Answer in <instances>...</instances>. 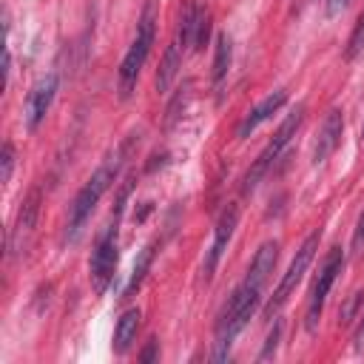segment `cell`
<instances>
[{"mask_svg": "<svg viewBox=\"0 0 364 364\" xmlns=\"http://www.w3.org/2000/svg\"><path fill=\"white\" fill-rule=\"evenodd\" d=\"M11 171H14V145L3 142V148H0V182L3 185L11 179Z\"/></svg>", "mask_w": 364, "mask_h": 364, "instance_id": "ffe728a7", "label": "cell"}, {"mask_svg": "<svg viewBox=\"0 0 364 364\" xmlns=\"http://www.w3.org/2000/svg\"><path fill=\"white\" fill-rule=\"evenodd\" d=\"M361 51H364V11L358 14V20H355V28L350 31V40H347L344 57H347V60H355Z\"/></svg>", "mask_w": 364, "mask_h": 364, "instance_id": "ac0fdd59", "label": "cell"}, {"mask_svg": "<svg viewBox=\"0 0 364 364\" xmlns=\"http://www.w3.org/2000/svg\"><path fill=\"white\" fill-rule=\"evenodd\" d=\"M279 338H282V321L276 318V321H273V330H270L267 338H264V347H262V353H259V361L273 358V353H276V347H279Z\"/></svg>", "mask_w": 364, "mask_h": 364, "instance_id": "44dd1931", "label": "cell"}, {"mask_svg": "<svg viewBox=\"0 0 364 364\" xmlns=\"http://www.w3.org/2000/svg\"><path fill=\"white\" fill-rule=\"evenodd\" d=\"M358 299H361V293H353V296H350V301H347V307L341 310V324H347V321L353 318V310H355V304H358Z\"/></svg>", "mask_w": 364, "mask_h": 364, "instance_id": "cb8c5ba5", "label": "cell"}, {"mask_svg": "<svg viewBox=\"0 0 364 364\" xmlns=\"http://www.w3.org/2000/svg\"><path fill=\"white\" fill-rule=\"evenodd\" d=\"M210 37V11L202 0H185L179 26H176V40L182 43L185 51H202Z\"/></svg>", "mask_w": 364, "mask_h": 364, "instance_id": "9c48e42d", "label": "cell"}, {"mask_svg": "<svg viewBox=\"0 0 364 364\" xmlns=\"http://www.w3.org/2000/svg\"><path fill=\"white\" fill-rule=\"evenodd\" d=\"M318 242H321V230H313V233L299 245L296 256L290 259L287 270L282 273V279H279V284H276V290H273V299L264 304V318H276L279 310L287 304V299L293 296L296 284L304 279V273H307V267H310V262H313V256H316V250H318Z\"/></svg>", "mask_w": 364, "mask_h": 364, "instance_id": "8992f818", "label": "cell"}, {"mask_svg": "<svg viewBox=\"0 0 364 364\" xmlns=\"http://www.w3.org/2000/svg\"><path fill=\"white\" fill-rule=\"evenodd\" d=\"M347 3H350V0H327L324 14H327V17H336V14H341V11L347 9Z\"/></svg>", "mask_w": 364, "mask_h": 364, "instance_id": "603a6c76", "label": "cell"}, {"mask_svg": "<svg viewBox=\"0 0 364 364\" xmlns=\"http://www.w3.org/2000/svg\"><path fill=\"white\" fill-rule=\"evenodd\" d=\"M341 267H344V253L336 245V247L327 250V256H324V262L318 267V276L313 279L310 296H307V310H304V330L307 333H316L318 330V321H321V313H324V301H327V296H330V290H333Z\"/></svg>", "mask_w": 364, "mask_h": 364, "instance_id": "52a82bcc", "label": "cell"}, {"mask_svg": "<svg viewBox=\"0 0 364 364\" xmlns=\"http://www.w3.org/2000/svg\"><path fill=\"white\" fill-rule=\"evenodd\" d=\"M57 88H60V74L57 71H48L43 74L26 94V105H23V119H26V128L28 131H37V125L46 119L54 97H57Z\"/></svg>", "mask_w": 364, "mask_h": 364, "instance_id": "30bf717a", "label": "cell"}, {"mask_svg": "<svg viewBox=\"0 0 364 364\" xmlns=\"http://www.w3.org/2000/svg\"><path fill=\"white\" fill-rule=\"evenodd\" d=\"M301 122H304V105H296V108L282 119V125L276 128V134L270 136V142L259 151V156L253 159V165L245 171V176H242V193H253V191H256V185L267 176V171L276 165V159H279V156L284 154V148L293 142V136L299 134Z\"/></svg>", "mask_w": 364, "mask_h": 364, "instance_id": "5b68a950", "label": "cell"}, {"mask_svg": "<svg viewBox=\"0 0 364 364\" xmlns=\"http://www.w3.org/2000/svg\"><path fill=\"white\" fill-rule=\"evenodd\" d=\"M40 202H43L40 188H31L28 196L23 199L20 210H17V219H14L11 230H9V253H11V256H20V253L26 250L28 236H31V230H34V225H37V216H40Z\"/></svg>", "mask_w": 364, "mask_h": 364, "instance_id": "8fae6325", "label": "cell"}, {"mask_svg": "<svg viewBox=\"0 0 364 364\" xmlns=\"http://www.w3.org/2000/svg\"><path fill=\"white\" fill-rule=\"evenodd\" d=\"M353 341H355V350H364V316H361V321H358V327H355Z\"/></svg>", "mask_w": 364, "mask_h": 364, "instance_id": "d4e9b609", "label": "cell"}, {"mask_svg": "<svg viewBox=\"0 0 364 364\" xmlns=\"http://www.w3.org/2000/svg\"><path fill=\"white\" fill-rule=\"evenodd\" d=\"M134 142H136L134 134H131L128 139H122V142H119V145L100 162V168L85 179V185L74 193L71 208H68V225H65V239H68V242L77 239V233L85 228V222L91 219L94 208H97L100 199L105 196V191L117 182V176H119V171H122V165H125V159H128Z\"/></svg>", "mask_w": 364, "mask_h": 364, "instance_id": "6da1fadb", "label": "cell"}, {"mask_svg": "<svg viewBox=\"0 0 364 364\" xmlns=\"http://www.w3.org/2000/svg\"><path fill=\"white\" fill-rule=\"evenodd\" d=\"M361 142H364V125H361Z\"/></svg>", "mask_w": 364, "mask_h": 364, "instance_id": "484cf974", "label": "cell"}, {"mask_svg": "<svg viewBox=\"0 0 364 364\" xmlns=\"http://www.w3.org/2000/svg\"><path fill=\"white\" fill-rule=\"evenodd\" d=\"M341 136H344V114H341V108H330V111L324 114L321 125H318L310 162H313L316 168L324 165V162L336 154V148L341 145Z\"/></svg>", "mask_w": 364, "mask_h": 364, "instance_id": "7c38bea8", "label": "cell"}, {"mask_svg": "<svg viewBox=\"0 0 364 364\" xmlns=\"http://www.w3.org/2000/svg\"><path fill=\"white\" fill-rule=\"evenodd\" d=\"M262 293H264V282H256L250 276H245L233 293L228 296V301L222 304L219 316H216V324H213V333H216V341H213V361H225L236 336L247 327V321L253 318V313L259 310V301H262Z\"/></svg>", "mask_w": 364, "mask_h": 364, "instance_id": "7a4b0ae2", "label": "cell"}, {"mask_svg": "<svg viewBox=\"0 0 364 364\" xmlns=\"http://www.w3.org/2000/svg\"><path fill=\"white\" fill-rule=\"evenodd\" d=\"M236 225H239V205L228 202L222 208L219 219H216L213 239H210V245L205 250V259H202V267H199V279L205 284L213 279V273H216V267H219V262H222V256H225V250H228V245H230V239L236 233Z\"/></svg>", "mask_w": 364, "mask_h": 364, "instance_id": "ba28073f", "label": "cell"}, {"mask_svg": "<svg viewBox=\"0 0 364 364\" xmlns=\"http://www.w3.org/2000/svg\"><path fill=\"white\" fill-rule=\"evenodd\" d=\"M230 63H233V40H230L228 31H219V34H216V46H213V63H210V82H213V91H222V88H225Z\"/></svg>", "mask_w": 364, "mask_h": 364, "instance_id": "9a60e30c", "label": "cell"}, {"mask_svg": "<svg viewBox=\"0 0 364 364\" xmlns=\"http://www.w3.org/2000/svg\"><path fill=\"white\" fill-rule=\"evenodd\" d=\"M154 34H156V26H154V6L148 3L139 23H136V34L128 46V51L122 54V63H119V71H117V91H119V100H128L136 88V80L145 68V60L151 54V46H154Z\"/></svg>", "mask_w": 364, "mask_h": 364, "instance_id": "277c9868", "label": "cell"}, {"mask_svg": "<svg viewBox=\"0 0 364 364\" xmlns=\"http://www.w3.org/2000/svg\"><path fill=\"white\" fill-rule=\"evenodd\" d=\"M131 188H134V176H128L119 185L117 202H114V210H111V219L97 233L94 247H91L88 279H91V287H94L97 296H102L108 290V284L114 282V273H117V259H119V222H122V213H125V202L131 196Z\"/></svg>", "mask_w": 364, "mask_h": 364, "instance_id": "3957f363", "label": "cell"}, {"mask_svg": "<svg viewBox=\"0 0 364 364\" xmlns=\"http://www.w3.org/2000/svg\"><path fill=\"white\" fill-rule=\"evenodd\" d=\"M287 97H290V94H287L284 88H279V91L267 94L264 100H259V102H256V105L242 117V122H239V128H236V136H239V139H247V136H250L262 122H267L276 111H282V108H284Z\"/></svg>", "mask_w": 364, "mask_h": 364, "instance_id": "4fadbf2b", "label": "cell"}, {"mask_svg": "<svg viewBox=\"0 0 364 364\" xmlns=\"http://www.w3.org/2000/svg\"><path fill=\"white\" fill-rule=\"evenodd\" d=\"M159 247H162V236H154V239L139 250V256H136V262H134V270H131V276H128L125 293H122L125 299H131V296L142 287V282H145V276H148V270H151V264H154V259H156Z\"/></svg>", "mask_w": 364, "mask_h": 364, "instance_id": "2e32d148", "label": "cell"}, {"mask_svg": "<svg viewBox=\"0 0 364 364\" xmlns=\"http://www.w3.org/2000/svg\"><path fill=\"white\" fill-rule=\"evenodd\" d=\"M182 54H185V48H182V43L173 37V40L168 43L162 60H159V68H156V91H159V94H165V91L171 88V82L176 80V74H179V68H182Z\"/></svg>", "mask_w": 364, "mask_h": 364, "instance_id": "e0dca14e", "label": "cell"}, {"mask_svg": "<svg viewBox=\"0 0 364 364\" xmlns=\"http://www.w3.org/2000/svg\"><path fill=\"white\" fill-rule=\"evenodd\" d=\"M139 324H142V313L139 307H128L117 324H114V338H111V350L117 355H125L131 350V344L136 341V333H139Z\"/></svg>", "mask_w": 364, "mask_h": 364, "instance_id": "5bb4252c", "label": "cell"}, {"mask_svg": "<svg viewBox=\"0 0 364 364\" xmlns=\"http://www.w3.org/2000/svg\"><path fill=\"white\" fill-rule=\"evenodd\" d=\"M156 358H159V341L156 338H148V347L139 353V361L148 364V361H156Z\"/></svg>", "mask_w": 364, "mask_h": 364, "instance_id": "7402d4cb", "label": "cell"}, {"mask_svg": "<svg viewBox=\"0 0 364 364\" xmlns=\"http://www.w3.org/2000/svg\"><path fill=\"white\" fill-rule=\"evenodd\" d=\"M350 256H353V259H361V256H364V208L358 210V219H355V228H353Z\"/></svg>", "mask_w": 364, "mask_h": 364, "instance_id": "d6986e66", "label": "cell"}]
</instances>
